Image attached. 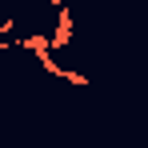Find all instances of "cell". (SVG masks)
<instances>
[{"instance_id": "1", "label": "cell", "mask_w": 148, "mask_h": 148, "mask_svg": "<svg viewBox=\"0 0 148 148\" xmlns=\"http://www.w3.org/2000/svg\"><path fill=\"white\" fill-rule=\"evenodd\" d=\"M16 48H28L32 56H44L52 48V36H40V32H28L24 40H16Z\"/></svg>"}, {"instance_id": "2", "label": "cell", "mask_w": 148, "mask_h": 148, "mask_svg": "<svg viewBox=\"0 0 148 148\" xmlns=\"http://www.w3.org/2000/svg\"><path fill=\"white\" fill-rule=\"evenodd\" d=\"M68 40H72V16H68V8H60V24L52 32V48H64Z\"/></svg>"}, {"instance_id": "3", "label": "cell", "mask_w": 148, "mask_h": 148, "mask_svg": "<svg viewBox=\"0 0 148 148\" xmlns=\"http://www.w3.org/2000/svg\"><path fill=\"white\" fill-rule=\"evenodd\" d=\"M12 28H16V16H8V20L0 24V36H12Z\"/></svg>"}, {"instance_id": "4", "label": "cell", "mask_w": 148, "mask_h": 148, "mask_svg": "<svg viewBox=\"0 0 148 148\" xmlns=\"http://www.w3.org/2000/svg\"><path fill=\"white\" fill-rule=\"evenodd\" d=\"M52 4H56V8H68V4H72V0H52Z\"/></svg>"}]
</instances>
